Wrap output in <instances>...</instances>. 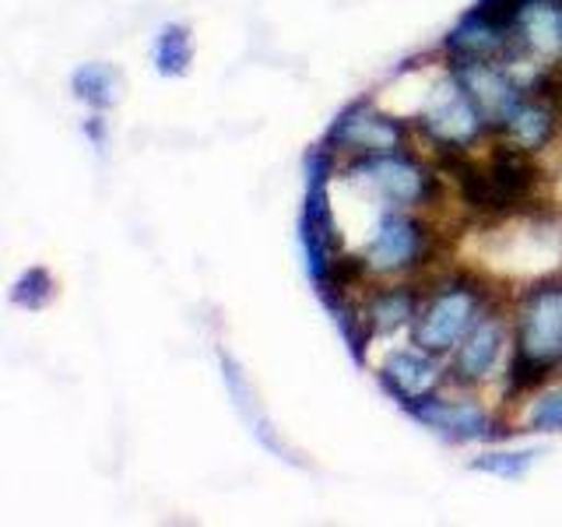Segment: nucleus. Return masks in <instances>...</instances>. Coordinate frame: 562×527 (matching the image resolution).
<instances>
[{
  "mask_svg": "<svg viewBox=\"0 0 562 527\" xmlns=\"http://www.w3.org/2000/svg\"><path fill=\"white\" fill-rule=\"evenodd\" d=\"M348 180H362L386 208H418L439 193V176L412 158L408 152L359 155L348 166Z\"/></svg>",
  "mask_w": 562,
  "mask_h": 527,
  "instance_id": "20e7f679",
  "label": "nucleus"
},
{
  "mask_svg": "<svg viewBox=\"0 0 562 527\" xmlns=\"http://www.w3.org/2000/svg\"><path fill=\"white\" fill-rule=\"evenodd\" d=\"M499 134H506L509 145H517L527 155L549 148L555 141V134H559V102L527 92L517 110L509 113L506 127Z\"/></svg>",
  "mask_w": 562,
  "mask_h": 527,
  "instance_id": "4468645a",
  "label": "nucleus"
},
{
  "mask_svg": "<svg viewBox=\"0 0 562 527\" xmlns=\"http://www.w3.org/2000/svg\"><path fill=\"white\" fill-rule=\"evenodd\" d=\"M422 131L436 148H471L482 134H488L482 113L461 88L453 75L432 88V96L422 110Z\"/></svg>",
  "mask_w": 562,
  "mask_h": 527,
  "instance_id": "0eeeda50",
  "label": "nucleus"
},
{
  "mask_svg": "<svg viewBox=\"0 0 562 527\" xmlns=\"http://www.w3.org/2000/svg\"><path fill=\"white\" fill-rule=\"evenodd\" d=\"M562 366V278L531 285L517 310L514 359L506 369V394H531Z\"/></svg>",
  "mask_w": 562,
  "mask_h": 527,
  "instance_id": "f257e3e1",
  "label": "nucleus"
},
{
  "mask_svg": "<svg viewBox=\"0 0 562 527\" xmlns=\"http://www.w3.org/2000/svg\"><path fill=\"white\" fill-rule=\"evenodd\" d=\"M151 64L162 78H183L193 64V35L187 25L169 22L158 29L155 46H151Z\"/></svg>",
  "mask_w": 562,
  "mask_h": 527,
  "instance_id": "a211bd4d",
  "label": "nucleus"
},
{
  "mask_svg": "<svg viewBox=\"0 0 562 527\" xmlns=\"http://www.w3.org/2000/svg\"><path fill=\"white\" fill-rule=\"evenodd\" d=\"M408 412L422 429L436 433L447 444H474V439H503V426L492 422V415L482 408L479 401H447V397H422L408 404Z\"/></svg>",
  "mask_w": 562,
  "mask_h": 527,
  "instance_id": "1a4fd4ad",
  "label": "nucleus"
},
{
  "mask_svg": "<svg viewBox=\"0 0 562 527\" xmlns=\"http://www.w3.org/2000/svg\"><path fill=\"white\" fill-rule=\"evenodd\" d=\"M53 295H57V278H53L49 268H43V264L25 268L11 285V303L18 310H29V313L46 310L53 303Z\"/></svg>",
  "mask_w": 562,
  "mask_h": 527,
  "instance_id": "6ab92c4d",
  "label": "nucleus"
},
{
  "mask_svg": "<svg viewBox=\"0 0 562 527\" xmlns=\"http://www.w3.org/2000/svg\"><path fill=\"white\" fill-rule=\"evenodd\" d=\"M330 176H334V152L316 145L306 152V198L303 215H299V246H303L306 274L316 295H324L330 274L341 260V233L330 208Z\"/></svg>",
  "mask_w": 562,
  "mask_h": 527,
  "instance_id": "f03ea898",
  "label": "nucleus"
},
{
  "mask_svg": "<svg viewBox=\"0 0 562 527\" xmlns=\"http://www.w3.org/2000/svg\"><path fill=\"white\" fill-rule=\"evenodd\" d=\"M482 285H474L471 278H453L447 285H439L418 310L415 345L432 351V356H447L450 348L464 341V334L479 324L482 316Z\"/></svg>",
  "mask_w": 562,
  "mask_h": 527,
  "instance_id": "7ed1b4c3",
  "label": "nucleus"
},
{
  "mask_svg": "<svg viewBox=\"0 0 562 527\" xmlns=\"http://www.w3.org/2000/svg\"><path fill=\"white\" fill-rule=\"evenodd\" d=\"M429 239V228L422 222L397 208H386L376 218L373 236L362 246V260L369 274H408L426 264Z\"/></svg>",
  "mask_w": 562,
  "mask_h": 527,
  "instance_id": "39448f33",
  "label": "nucleus"
},
{
  "mask_svg": "<svg viewBox=\"0 0 562 527\" xmlns=\"http://www.w3.org/2000/svg\"><path fill=\"white\" fill-rule=\"evenodd\" d=\"M380 383H383V391L401 404V408H408V404L439 391V383H443V369L436 366V356L426 348H418V345L397 348L380 366Z\"/></svg>",
  "mask_w": 562,
  "mask_h": 527,
  "instance_id": "9b49d317",
  "label": "nucleus"
},
{
  "mask_svg": "<svg viewBox=\"0 0 562 527\" xmlns=\"http://www.w3.org/2000/svg\"><path fill=\"white\" fill-rule=\"evenodd\" d=\"M422 295L412 285H394V289H376L369 295V303L362 306L369 330L373 334H397L408 324L418 321Z\"/></svg>",
  "mask_w": 562,
  "mask_h": 527,
  "instance_id": "dca6fc26",
  "label": "nucleus"
},
{
  "mask_svg": "<svg viewBox=\"0 0 562 527\" xmlns=\"http://www.w3.org/2000/svg\"><path fill=\"white\" fill-rule=\"evenodd\" d=\"M218 369H222V383H225V394H228V401H233V408H236V415L243 418V426L250 429V436L257 439V444L263 447V450H271L274 457H281V461H289V464H295V468H303V461H299V453L281 439V433L274 429V422H271V415H268V408L260 404V397H257V391H254V383H250V377L243 373V366L228 356L225 348H218Z\"/></svg>",
  "mask_w": 562,
  "mask_h": 527,
  "instance_id": "9d476101",
  "label": "nucleus"
},
{
  "mask_svg": "<svg viewBox=\"0 0 562 527\" xmlns=\"http://www.w3.org/2000/svg\"><path fill=\"white\" fill-rule=\"evenodd\" d=\"M85 134L92 137V145H95V148H102V145H105V123H102V116L85 120Z\"/></svg>",
  "mask_w": 562,
  "mask_h": 527,
  "instance_id": "5701e85b",
  "label": "nucleus"
},
{
  "mask_svg": "<svg viewBox=\"0 0 562 527\" xmlns=\"http://www.w3.org/2000/svg\"><path fill=\"white\" fill-rule=\"evenodd\" d=\"M450 75L461 81L488 131H503L509 113L527 96V88L509 78L499 60H450Z\"/></svg>",
  "mask_w": 562,
  "mask_h": 527,
  "instance_id": "6e6552de",
  "label": "nucleus"
},
{
  "mask_svg": "<svg viewBox=\"0 0 562 527\" xmlns=\"http://www.w3.org/2000/svg\"><path fill=\"white\" fill-rule=\"evenodd\" d=\"M531 4V0H474L471 11L485 18L492 25H503V29H514L517 32V18L520 11Z\"/></svg>",
  "mask_w": 562,
  "mask_h": 527,
  "instance_id": "4be33fe9",
  "label": "nucleus"
},
{
  "mask_svg": "<svg viewBox=\"0 0 562 527\" xmlns=\"http://www.w3.org/2000/svg\"><path fill=\"white\" fill-rule=\"evenodd\" d=\"M517 43L541 60H562V0H531L517 18Z\"/></svg>",
  "mask_w": 562,
  "mask_h": 527,
  "instance_id": "2eb2a0df",
  "label": "nucleus"
},
{
  "mask_svg": "<svg viewBox=\"0 0 562 527\" xmlns=\"http://www.w3.org/2000/svg\"><path fill=\"white\" fill-rule=\"evenodd\" d=\"M324 145L330 152H351L356 158L359 155L401 152L404 145H408V123L380 113L369 99H359L334 116Z\"/></svg>",
  "mask_w": 562,
  "mask_h": 527,
  "instance_id": "423d86ee",
  "label": "nucleus"
},
{
  "mask_svg": "<svg viewBox=\"0 0 562 527\" xmlns=\"http://www.w3.org/2000/svg\"><path fill=\"white\" fill-rule=\"evenodd\" d=\"M70 92H75V99L85 102L88 110L105 113V110H113L123 96V75L105 60L81 64L75 75H70Z\"/></svg>",
  "mask_w": 562,
  "mask_h": 527,
  "instance_id": "f3484780",
  "label": "nucleus"
},
{
  "mask_svg": "<svg viewBox=\"0 0 562 527\" xmlns=\"http://www.w3.org/2000/svg\"><path fill=\"white\" fill-rule=\"evenodd\" d=\"M503 345H506V327L496 313H485L479 316L464 341L453 348V362H450V380L457 386H479L492 369H496L499 356H503Z\"/></svg>",
  "mask_w": 562,
  "mask_h": 527,
  "instance_id": "f8f14e48",
  "label": "nucleus"
},
{
  "mask_svg": "<svg viewBox=\"0 0 562 527\" xmlns=\"http://www.w3.org/2000/svg\"><path fill=\"white\" fill-rule=\"evenodd\" d=\"M544 450H488L482 457H474L471 471H482V474H496V479L506 482H520L527 471L538 464V457Z\"/></svg>",
  "mask_w": 562,
  "mask_h": 527,
  "instance_id": "aec40b11",
  "label": "nucleus"
},
{
  "mask_svg": "<svg viewBox=\"0 0 562 527\" xmlns=\"http://www.w3.org/2000/svg\"><path fill=\"white\" fill-rule=\"evenodd\" d=\"M527 426L538 429V433H562V386L541 394L531 404V412H527Z\"/></svg>",
  "mask_w": 562,
  "mask_h": 527,
  "instance_id": "412c9836",
  "label": "nucleus"
},
{
  "mask_svg": "<svg viewBox=\"0 0 562 527\" xmlns=\"http://www.w3.org/2000/svg\"><path fill=\"white\" fill-rule=\"evenodd\" d=\"M517 49L520 43L514 29L492 25L474 11H468L443 40V53L450 60H503Z\"/></svg>",
  "mask_w": 562,
  "mask_h": 527,
  "instance_id": "ddd939ff",
  "label": "nucleus"
}]
</instances>
